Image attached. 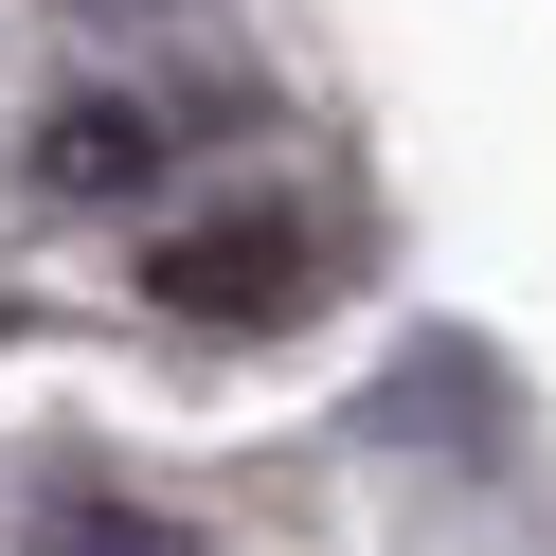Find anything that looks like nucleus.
Masks as SVG:
<instances>
[{
    "mask_svg": "<svg viewBox=\"0 0 556 556\" xmlns=\"http://www.w3.org/2000/svg\"><path fill=\"white\" fill-rule=\"evenodd\" d=\"M144 288L180 305V324H288V305L324 288V233L252 198V216H198V233H162V252H144Z\"/></svg>",
    "mask_w": 556,
    "mask_h": 556,
    "instance_id": "nucleus-1",
    "label": "nucleus"
},
{
    "mask_svg": "<svg viewBox=\"0 0 556 556\" xmlns=\"http://www.w3.org/2000/svg\"><path fill=\"white\" fill-rule=\"evenodd\" d=\"M37 180L54 198H126V180H162V126L144 109H54L37 126Z\"/></svg>",
    "mask_w": 556,
    "mask_h": 556,
    "instance_id": "nucleus-2",
    "label": "nucleus"
},
{
    "mask_svg": "<svg viewBox=\"0 0 556 556\" xmlns=\"http://www.w3.org/2000/svg\"><path fill=\"white\" fill-rule=\"evenodd\" d=\"M37 556H198V539H180V520H144V503H54Z\"/></svg>",
    "mask_w": 556,
    "mask_h": 556,
    "instance_id": "nucleus-3",
    "label": "nucleus"
}]
</instances>
